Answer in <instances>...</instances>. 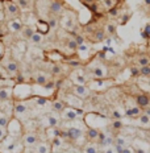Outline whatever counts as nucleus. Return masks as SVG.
Listing matches in <instances>:
<instances>
[{"instance_id": "29", "label": "nucleus", "mask_w": 150, "mask_h": 153, "mask_svg": "<svg viewBox=\"0 0 150 153\" xmlns=\"http://www.w3.org/2000/svg\"><path fill=\"white\" fill-rule=\"evenodd\" d=\"M99 135H100V132H99V129H96V128H88L87 129V136L90 140L99 139Z\"/></svg>"}, {"instance_id": "12", "label": "nucleus", "mask_w": 150, "mask_h": 153, "mask_svg": "<svg viewBox=\"0 0 150 153\" xmlns=\"http://www.w3.org/2000/svg\"><path fill=\"white\" fill-rule=\"evenodd\" d=\"M71 79L75 85H86L87 83V79H86V76L82 71H74L71 75Z\"/></svg>"}, {"instance_id": "51", "label": "nucleus", "mask_w": 150, "mask_h": 153, "mask_svg": "<svg viewBox=\"0 0 150 153\" xmlns=\"http://www.w3.org/2000/svg\"><path fill=\"white\" fill-rule=\"evenodd\" d=\"M3 56H4V46H3V44L0 42V59L3 58Z\"/></svg>"}, {"instance_id": "31", "label": "nucleus", "mask_w": 150, "mask_h": 153, "mask_svg": "<svg viewBox=\"0 0 150 153\" xmlns=\"http://www.w3.org/2000/svg\"><path fill=\"white\" fill-rule=\"evenodd\" d=\"M16 4L18 5V8L20 9H29L30 8V0H17V3Z\"/></svg>"}, {"instance_id": "4", "label": "nucleus", "mask_w": 150, "mask_h": 153, "mask_svg": "<svg viewBox=\"0 0 150 153\" xmlns=\"http://www.w3.org/2000/svg\"><path fill=\"white\" fill-rule=\"evenodd\" d=\"M61 115H62L63 119L72 122V120H76V119H78L79 115H83V111H81V108L65 107V108H63V111L61 112Z\"/></svg>"}, {"instance_id": "9", "label": "nucleus", "mask_w": 150, "mask_h": 153, "mask_svg": "<svg viewBox=\"0 0 150 153\" xmlns=\"http://www.w3.org/2000/svg\"><path fill=\"white\" fill-rule=\"evenodd\" d=\"M13 110H15V114L17 115V116H23L28 112V110H29V106H28L27 102L24 100H20L17 102V103L13 106Z\"/></svg>"}, {"instance_id": "8", "label": "nucleus", "mask_w": 150, "mask_h": 153, "mask_svg": "<svg viewBox=\"0 0 150 153\" xmlns=\"http://www.w3.org/2000/svg\"><path fill=\"white\" fill-rule=\"evenodd\" d=\"M72 91L79 98H87L90 95V87H87L86 85H74Z\"/></svg>"}, {"instance_id": "6", "label": "nucleus", "mask_w": 150, "mask_h": 153, "mask_svg": "<svg viewBox=\"0 0 150 153\" xmlns=\"http://www.w3.org/2000/svg\"><path fill=\"white\" fill-rule=\"evenodd\" d=\"M134 102H136L137 106H140L142 110H145L146 107L150 106V97L148 94H145V92H140V94L136 95Z\"/></svg>"}, {"instance_id": "49", "label": "nucleus", "mask_w": 150, "mask_h": 153, "mask_svg": "<svg viewBox=\"0 0 150 153\" xmlns=\"http://www.w3.org/2000/svg\"><path fill=\"white\" fill-rule=\"evenodd\" d=\"M75 40H76V42H78V45H81V44L84 42V40H83V37H82V36H76V37H75Z\"/></svg>"}, {"instance_id": "40", "label": "nucleus", "mask_w": 150, "mask_h": 153, "mask_svg": "<svg viewBox=\"0 0 150 153\" xmlns=\"http://www.w3.org/2000/svg\"><path fill=\"white\" fill-rule=\"evenodd\" d=\"M5 17V13H4V1H1L0 0V21L4 20Z\"/></svg>"}, {"instance_id": "11", "label": "nucleus", "mask_w": 150, "mask_h": 153, "mask_svg": "<svg viewBox=\"0 0 150 153\" xmlns=\"http://www.w3.org/2000/svg\"><path fill=\"white\" fill-rule=\"evenodd\" d=\"M65 102L67 104H70L71 107H74V108H82V106H83L82 99L79 97H76V95H67Z\"/></svg>"}, {"instance_id": "56", "label": "nucleus", "mask_w": 150, "mask_h": 153, "mask_svg": "<svg viewBox=\"0 0 150 153\" xmlns=\"http://www.w3.org/2000/svg\"><path fill=\"white\" fill-rule=\"evenodd\" d=\"M145 4L146 5H150V0H145Z\"/></svg>"}, {"instance_id": "24", "label": "nucleus", "mask_w": 150, "mask_h": 153, "mask_svg": "<svg viewBox=\"0 0 150 153\" xmlns=\"http://www.w3.org/2000/svg\"><path fill=\"white\" fill-rule=\"evenodd\" d=\"M49 9L52 13H61L62 12V4L59 1H52L49 5Z\"/></svg>"}, {"instance_id": "22", "label": "nucleus", "mask_w": 150, "mask_h": 153, "mask_svg": "<svg viewBox=\"0 0 150 153\" xmlns=\"http://www.w3.org/2000/svg\"><path fill=\"white\" fill-rule=\"evenodd\" d=\"M47 82H49V78H47V75L45 73H38L36 75V83L38 86H44V85H46Z\"/></svg>"}, {"instance_id": "20", "label": "nucleus", "mask_w": 150, "mask_h": 153, "mask_svg": "<svg viewBox=\"0 0 150 153\" xmlns=\"http://www.w3.org/2000/svg\"><path fill=\"white\" fill-rule=\"evenodd\" d=\"M124 124L123 122H121L120 119H115L112 123H111V131H112L113 133H119L121 129H123Z\"/></svg>"}, {"instance_id": "3", "label": "nucleus", "mask_w": 150, "mask_h": 153, "mask_svg": "<svg viewBox=\"0 0 150 153\" xmlns=\"http://www.w3.org/2000/svg\"><path fill=\"white\" fill-rule=\"evenodd\" d=\"M7 132H8V135L16 136V137H21V135H23V127H21L20 120H17V119L9 120L8 126H7Z\"/></svg>"}, {"instance_id": "42", "label": "nucleus", "mask_w": 150, "mask_h": 153, "mask_svg": "<svg viewBox=\"0 0 150 153\" xmlns=\"http://www.w3.org/2000/svg\"><path fill=\"white\" fill-rule=\"evenodd\" d=\"M17 48L18 49H21V52H25V50H27V46H25V41H18L17 42Z\"/></svg>"}, {"instance_id": "25", "label": "nucleus", "mask_w": 150, "mask_h": 153, "mask_svg": "<svg viewBox=\"0 0 150 153\" xmlns=\"http://www.w3.org/2000/svg\"><path fill=\"white\" fill-rule=\"evenodd\" d=\"M42 41H44V34L41 33V32H34L33 36L30 37V42L32 44H36V45L41 44Z\"/></svg>"}, {"instance_id": "32", "label": "nucleus", "mask_w": 150, "mask_h": 153, "mask_svg": "<svg viewBox=\"0 0 150 153\" xmlns=\"http://www.w3.org/2000/svg\"><path fill=\"white\" fill-rule=\"evenodd\" d=\"M62 25L66 28V29L71 30L72 28H74V21H72V19H71V17H65V19H63Z\"/></svg>"}, {"instance_id": "27", "label": "nucleus", "mask_w": 150, "mask_h": 153, "mask_svg": "<svg viewBox=\"0 0 150 153\" xmlns=\"http://www.w3.org/2000/svg\"><path fill=\"white\" fill-rule=\"evenodd\" d=\"M53 110L54 111H57V112H62L63 111V108L66 107V102H63V100H55V102H53Z\"/></svg>"}, {"instance_id": "43", "label": "nucleus", "mask_w": 150, "mask_h": 153, "mask_svg": "<svg viewBox=\"0 0 150 153\" xmlns=\"http://www.w3.org/2000/svg\"><path fill=\"white\" fill-rule=\"evenodd\" d=\"M7 70H5L4 68H0V79H5L7 78Z\"/></svg>"}, {"instance_id": "46", "label": "nucleus", "mask_w": 150, "mask_h": 153, "mask_svg": "<svg viewBox=\"0 0 150 153\" xmlns=\"http://www.w3.org/2000/svg\"><path fill=\"white\" fill-rule=\"evenodd\" d=\"M59 73H61V68L57 65H54L52 68V74H59Z\"/></svg>"}, {"instance_id": "30", "label": "nucleus", "mask_w": 150, "mask_h": 153, "mask_svg": "<svg viewBox=\"0 0 150 153\" xmlns=\"http://www.w3.org/2000/svg\"><path fill=\"white\" fill-rule=\"evenodd\" d=\"M8 122H9L8 115L4 114L3 111H0V127H3V128H7Z\"/></svg>"}, {"instance_id": "10", "label": "nucleus", "mask_w": 150, "mask_h": 153, "mask_svg": "<svg viewBox=\"0 0 150 153\" xmlns=\"http://www.w3.org/2000/svg\"><path fill=\"white\" fill-rule=\"evenodd\" d=\"M13 98V88L12 87H0V103L8 102Z\"/></svg>"}, {"instance_id": "38", "label": "nucleus", "mask_w": 150, "mask_h": 153, "mask_svg": "<svg viewBox=\"0 0 150 153\" xmlns=\"http://www.w3.org/2000/svg\"><path fill=\"white\" fill-rule=\"evenodd\" d=\"M142 37L143 38H149L150 37V24H146L145 29L142 32Z\"/></svg>"}, {"instance_id": "23", "label": "nucleus", "mask_w": 150, "mask_h": 153, "mask_svg": "<svg viewBox=\"0 0 150 153\" xmlns=\"http://www.w3.org/2000/svg\"><path fill=\"white\" fill-rule=\"evenodd\" d=\"M20 32H21V36H23L24 40H30V37L33 36V33H34L33 28H30V27H23V29Z\"/></svg>"}, {"instance_id": "50", "label": "nucleus", "mask_w": 150, "mask_h": 153, "mask_svg": "<svg viewBox=\"0 0 150 153\" xmlns=\"http://www.w3.org/2000/svg\"><path fill=\"white\" fill-rule=\"evenodd\" d=\"M121 153H134V151H133L132 148H125V146H124V149Z\"/></svg>"}, {"instance_id": "39", "label": "nucleus", "mask_w": 150, "mask_h": 153, "mask_svg": "<svg viewBox=\"0 0 150 153\" xmlns=\"http://www.w3.org/2000/svg\"><path fill=\"white\" fill-rule=\"evenodd\" d=\"M103 4L105 8L111 9V8H113V5H115V0H103Z\"/></svg>"}, {"instance_id": "5", "label": "nucleus", "mask_w": 150, "mask_h": 153, "mask_svg": "<svg viewBox=\"0 0 150 153\" xmlns=\"http://www.w3.org/2000/svg\"><path fill=\"white\" fill-rule=\"evenodd\" d=\"M4 13L9 17H16L20 13V8H18L17 4H15L12 1H4Z\"/></svg>"}, {"instance_id": "33", "label": "nucleus", "mask_w": 150, "mask_h": 153, "mask_svg": "<svg viewBox=\"0 0 150 153\" xmlns=\"http://www.w3.org/2000/svg\"><path fill=\"white\" fill-rule=\"evenodd\" d=\"M105 38V32L103 29H99L94 33V40L95 41H103Z\"/></svg>"}, {"instance_id": "7", "label": "nucleus", "mask_w": 150, "mask_h": 153, "mask_svg": "<svg viewBox=\"0 0 150 153\" xmlns=\"http://www.w3.org/2000/svg\"><path fill=\"white\" fill-rule=\"evenodd\" d=\"M21 141H23L25 148H34L37 144V136L34 133H25L21 137Z\"/></svg>"}, {"instance_id": "57", "label": "nucleus", "mask_w": 150, "mask_h": 153, "mask_svg": "<svg viewBox=\"0 0 150 153\" xmlns=\"http://www.w3.org/2000/svg\"><path fill=\"white\" fill-rule=\"evenodd\" d=\"M87 3H94V0H86Z\"/></svg>"}, {"instance_id": "26", "label": "nucleus", "mask_w": 150, "mask_h": 153, "mask_svg": "<svg viewBox=\"0 0 150 153\" xmlns=\"http://www.w3.org/2000/svg\"><path fill=\"white\" fill-rule=\"evenodd\" d=\"M137 66H146V65H150V57L149 56H145V54H142V56H140L138 58H137Z\"/></svg>"}, {"instance_id": "14", "label": "nucleus", "mask_w": 150, "mask_h": 153, "mask_svg": "<svg viewBox=\"0 0 150 153\" xmlns=\"http://www.w3.org/2000/svg\"><path fill=\"white\" fill-rule=\"evenodd\" d=\"M8 29L11 32H20L23 29V23H21V20H18V19L11 20L8 23Z\"/></svg>"}, {"instance_id": "16", "label": "nucleus", "mask_w": 150, "mask_h": 153, "mask_svg": "<svg viewBox=\"0 0 150 153\" xmlns=\"http://www.w3.org/2000/svg\"><path fill=\"white\" fill-rule=\"evenodd\" d=\"M4 69L7 70L8 74H16L17 70H18V66L15 61H7L4 63Z\"/></svg>"}, {"instance_id": "28", "label": "nucleus", "mask_w": 150, "mask_h": 153, "mask_svg": "<svg viewBox=\"0 0 150 153\" xmlns=\"http://www.w3.org/2000/svg\"><path fill=\"white\" fill-rule=\"evenodd\" d=\"M46 120H47V126L49 127H55L57 124H58V116L57 115H52V114H49L46 116Z\"/></svg>"}, {"instance_id": "2", "label": "nucleus", "mask_w": 150, "mask_h": 153, "mask_svg": "<svg viewBox=\"0 0 150 153\" xmlns=\"http://www.w3.org/2000/svg\"><path fill=\"white\" fill-rule=\"evenodd\" d=\"M33 94V90L29 85L27 83H20L16 87H13V98L18 100H25Z\"/></svg>"}, {"instance_id": "1", "label": "nucleus", "mask_w": 150, "mask_h": 153, "mask_svg": "<svg viewBox=\"0 0 150 153\" xmlns=\"http://www.w3.org/2000/svg\"><path fill=\"white\" fill-rule=\"evenodd\" d=\"M25 148L20 137L7 135L0 141V153H21Z\"/></svg>"}, {"instance_id": "17", "label": "nucleus", "mask_w": 150, "mask_h": 153, "mask_svg": "<svg viewBox=\"0 0 150 153\" xmlns=\"http://www.w3.org/2000/svg\"><path fill=\"white\" fill-rule=\"evenodd\" d=\"M34 153H50V146L46 143H37L34 146Z\"/></svg>"}, {"instance_id": "58", "label": "nucleus", "mask_w": 150, "mask_h": 153, "mask_svg": "<svg viewBox=\"0 0 150 153\" xmlns=\"http://www.w3.org/2000/svg\"><path fill=\"white\" fill-rule=\"evenodd\" d=\"M149 86H150V81H149Z\"/></svg>"}, {"instance_id": "55", "label": "nucleus", "mask_w": 150, "mask_h": 153, "mask_svg": "<svg viewBox=\"0 0 150 153\" xmlns=\"http://www.w3.org/2000/svg\"><path fill=\"white\" fill-rule=\"evenodd\" d=\"M105 153H113V149H107V151H105Z\"/></svg>"}, {"instance_id": "35", "label": "nucleus", "mask_w": 150, "mask_h": 153, "mask_svg": "<svg viewBox=\"0 0 150 153\" xmlns=\"http://www.w3.org/2000/svg\"><path fill=\"white\" fill-rule=\"evenodd\" d=\"M140 75L141 76H150V65L140 66Z\"/></svg>"}, {"instance_id": "54", "label": "nucleus", "mask_w": 150, "mask_h": 153, "mask_svg": "<svg viewBox=\"0 0 150 153\" xmlns=\"http://www.w3.org/2000/svg\"><path fill=\"white\" fill-rule=\"evenodd\" d=\"M143 112H146V114H148L149 116H150V106H149V107H146L145 110H143Z\"/></svg>"}, {"instance_id": "41", "label": "nucleus", "mask_w": 150, "mask_h": 153, "mask_svg": "<svg viewBox=\"0 0 150 153\" xmlns=\"http://www.w3.org/2000/svg\"><path fill=\"white\" fill-rule=\"evenodd\" d=\"M107 30H108V33L109 34H113L115 32H116V27H115L113 24H108L107 25Z\"/></svg>"}, {"instance_id": "48", "label": "nucleus", "mask_w": 150, "mask_h": 153, "mask_svg": "<svg viewBox=\"0 0 150 153\" xmlns=\"http://www.w3.org/2000/svg\"><path fill=\"white\" fill-rule=\"evenodd\" d=\"M53 145H54V146H59V145H62V141H61V140L57 137V139L53 140Z\"/></svg>"}, {"instance_id": "45", "label": "nucleus", "mask_w": 150, "mask_h": 153, "mask_svg": "<svg viewBox=\"0 0 150 153\" xmlns=\"http://www.w3.org/2000/svg\"><path fill=\"white\" fill-rule=\"evenodd\" d=\"M49 27H50V28H55V27H57V19H55V17H50V20H49Z\"/></svg>"}, {"instance_id": "53", "label": "nucleus", "mask_w": 150, "mask_h": 153, "mask_svg": "<svg viewBox=\"0 0 150 153\" xmlns=\"http://www.w3.org/2000/svg\"><path fill=\"white\" fill-rule=\"evenodd\" d=\"M70 65H71V66H79V62L78 61H71V62H70Z\"/></svg>"}, {"instance_id": "19", "label": "nucleus", "mask_w": 150, "mask_h": 153, "mask_svg": "<svg viewBox=\"0 0 150 153\" xmlns=\"http://www.w3.org/2000/svg\"><path fill=\"white\" fill-rule=\"evenodd\" d=\"M137 120H138L140 126H142V127H149L150 126V116L146 112H142L138 117H137Z\"/></svg>"}, {"instance_id": "13", "label": "nucleus", "mask_w": 150, "mask_h": 153, "mask_svg": "<svg viewBox=\"0 0 150 153\" xmlns=\"http://www.w3.org/2000/svg\"><path fill=\"white\" fill-rule=\"evenodd\" d=\"M125 114L128 115V116L136 117V119H137V117L142 114V108L140 106H137V104H134V106H132V107H128L126 111H125Z\"/></svg>"}, {"instance_id": "21", "label": "nucleus", "mask_w": 150, "mask_h": 153, "mask_svg": "<svg viewBox=\"0 0 150 153\" xmlns=\"http://www.w3.org/2000/svg\"><path fill=\"white\" fill-rule=\"evenodd\" d=\"M36 27H37L38 32H41L42 34H46L47 32H49V29H50L49 23H45V21H42V20L37 21V23H36Z\"/></svg>"}, {"instance_id": "52", "label": "nucleus", "mask_w": 150, "mask_h": 153, "mask_svg": "<svg viewBox=\"0 0 150 153\" xmlns=\"http://www.w3.org/2000/svg\"><path fill=\"white\" fill-rule=\"evenodd\" d=\"M133 151H134V153H146L143 149H140V148H134Z\"/></svg>"}, {"instance_id": "44", "label": "nucleus", "mask_w": 150, "mask_h": 153, "mask_svg": "<svg viewBox=\"0 0 150 153\" xmlns=\"http://www.w3.org/2000/svg\"><path fill=\"white\" fill-rule=\"evenodd\" d=\"M125 139L124 137H121V136H117V139H116V144H119V145H125Z\"/></svg>"}, {"instance_id": "15", "label": "nucleus", "mask_w": 150, "mask_h": 153, "mask_svg": "<svg viewBox=\"0 0 150 153\" xmlns=\"http://www.w3.org/2000/svg\"><path fill=\"white\" fill-rule=\"evenodd\" d=\"M67 136L72 140H78L82 136V129L76 128V127H70L67 129Z\"/></svg>"}, {"instance_id": "37", "label": "nucleus", "mask_w": 150, "mask_h": 153, "mask_svg": "<svg viewBox=\"0 0 150 153\" xmlns=\"http://www.w3.org/2000/svg\"><path fill=\"white\" fill-rule=\"evenodd\" d=\"M34 102L38 104V106H45V104L47 103V99L44 97H37L36 99H34Z\"/></svg>"}, {"instance_id": "18", "label": "nucleus", "mask_w": 150, "mask_h": 153, "mask_svg": "<svg viewBox=\"0 0 150 153\" xmlns=\"http://www.w3.org/2000/svg\"><path fill=\"white\" fill-rule=\"evenodd\" d=\"M91 73H92V75H94L96 79H103L104 76H105V70L101 68V66H96V68H92Z\"/></svg>"}, {"instance_id": "34", "label": "nucleus", "mask_w": 150, "mask_h": 153, "mask_svg": "<svg viewBox=\"0 0 150 153\" xmlns=\"http://www.w3.org/2000/svg\"><path fill=\"white\" fill-rule=\"evenodd\" d=\"M84 153H99V149L95 144H87L84 146Z\"/></svg>"}, {"instance_id": "36", "label": "nucleus", "mask_w": 150, "mask_h": 153, "mask_svg": "<svg viewBox=\"0 0 150 153\" xmlns=\"http://www.w3.org/2000/svg\"><path fill=\"white\" fill-rule=\"evenodd\" d=\"M67 48L70 50H78V42H76V40H70L67 42Z\"/></svg>"}, {"instance_id": "47", "label": "nucleus", "mask_w": 150, "mask_h": 153, "mask_svg": "<svg viewBox=\"0 0 150 153\" xmlns=\"http://www.w3.org/2000/svg\"><path fill=\"white\" fill-rule=\"evenodd\" d=\"M108 13H109L111 16H117L119 15V11H117L116 8H111L109 11H108Z\"/></svg>"}]
</instances>
